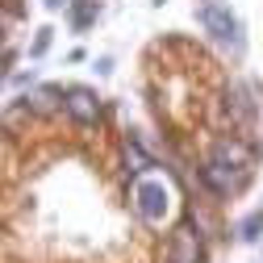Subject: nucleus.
Instances as JSON below:
<instances>
[{
  "label": "nucleus",
  "instance_id": "1",
  "mask_svg": "<svg viewBox=\"0 0 263 263\" xmlns=\"http://www.w3.org/2000/svg\"><path fill=\"white\" fill-rule=\"evenodd\" d=\"M201 25L209 29V34L217 38V42H226V46H242V25H238V17L230 13L221 0H205L201 5Z\"/></svg>",
  "mask_w": 263,
  "mask_h": 263
},
{
  "label": "nucleus",
  "instance_id": "2",
  "mask_svg": "<svg viewBox=\"0 0 263 263\" xmlns=\"http://www.w3.org/2000/svg\"><path fill=\"white\" fill-rule=\"evenodd\" d=\"M167 205H172V192H167L163 180H142V184H134V209H138L142 221H151V226L163 221Z\"/></svg>",
  "mask_w": 263,
  "mask_h": 263
},
{
  "label": "nucleus",
  "instance_id": "3",
  "mask_svg": "<svg viewBox=\"0 0 263 263\" xmlns=\"http://www.w3.org/2000/svg\"><path fill=\"white\" fill-rule=\"evenodd\" d=\"M63 109H67V117L76 121V125H84V129H92V125H101V96H96L92 88H67L63 92Z\"/></svg>",
  "mask_w": 263,
  "mask_h": 263
},
{
  "label": "nucleus",
  "instance_id": "4",
  "mask_svg": "<svg viewBox=\"0 0 263 263\" xmlns=\"http://www.w3.org/2000/svg\"><path fill=\"white\" fill-rule=\"evenodd\" d=\"M209 159L226 163V167H234V172H251V163H255V146L230 134V138H217V142H213V155H209Z\"/></svg>",
  "mask_w": 263,
  "mask_h": 263
},
{
  "label": "nucleus",
  "instance_id": "5",
  "mask_svg": "<svg viewBox=\"0 0 263 263\" xmlns=\"http://www.w3.org/2000/svg\"><path fill=\"white\" fill-rule=\"evenodd\" d=\"M201 180L217 192V196H230V192H238L247 180H251V172H234V167H226V163H217V159H209L205 167H201Z\"/></svg>",
  "mask_w": 263,
  "mask_h": 263
},
{
  "label": "nucleus",
  "instance_id": "6",
  "mask_svg": "<svg viewBox=\"0 0 263 263\" xmlns=\"http://www.w3.org/2000/svg\"><path fill=\"white\" fill-rule=\"evenodd\" d=\"M167 263H201V234L192 230V221H184L172 242H167Z\"/></svg>",
  "mask_w": 263,
  "mask_h": 263
},
{
  "label": "nucleus",
  "instance_id": "7",
  "mask_svg": "<svg viewBox=\"0 0 263 263\" xmlns=\"http://www.w3.org/2000/svg\"><path fill=\"white\" fill-rule=\"evenodd\" d=\"M92 21H96V0H71V25L88 29Z\"/></svg>",
  "mask_w": 263,
  "mask_h": 263
},
{
  "label": "nucleus",
  "instance_id": "8",
  "mask_svg": "<svg viewBox=\"0 0 263 263\" xmlns=\"http://www.w3.org/2000/svg\"><path fill=\"white\" fill-rule=\"evenodd\" d=\"M125 167H129V172H146V167H151V159H146V151L138 146V138H125Z\"/></svg>",
  "mask_w": 263,
  "mask_h": 263
},
{
  "label": "nucleus",
  "instance_id": "9",
  "mask_svg": "<svg viewBox=\"0 0 263 263\" xmlns=\"http://www.w3.org/2000/svg\"><path fill=\"white\" fill-rule=\"evenodd\" d=\"M259 230H263V209H259V213H251V217H242L238 234H242V238H259Z\"/></svg>",
  "mask_w": 263,
  "mask_h": 263
},
{
  "label": "nucleus",
  "instance_id": "10",
  "mask_svg": "<svg viewBox=\"0 0 263 263\" xmlns=\"http://www.w3.org/2000/svg\"><path fill=\"white\" fill-rule=\"evenodd\" d=\"M46 46H50V29H42V34H38V42H34V50H38V54H42V50H46Z\"/></svg>",
  "mask_w": 263,
  "mask_h": 263
},
{
  "label": "nucleus",
  "instance_id": "11",
  "mask_svg": "<svg viewBox=\"0 0 263 263\" xmlns=\"http://www.w3.org/2000/svg\"><path fill=\"white\" fill-rule=\"evenodd\" d=\"M46 9H63V5H71V0H42Z\"/></svg>",
  "mask_w": 263,
  "mask_h": 263
},
{
  "label": "nucleus",
  "instance_id": "12",
  "mask_svg": "<svg viewBox=\"0 0 263 263\" xmlns=\"http://www.w3.org/2000/svg\"><path fill=\"white\" fill-rule=\"evenodd\" d=\"M0 46H5V21H0Z\"/></svg>",
  "mask_w": 263,
  "mask_h": 263
}]
</instances>
